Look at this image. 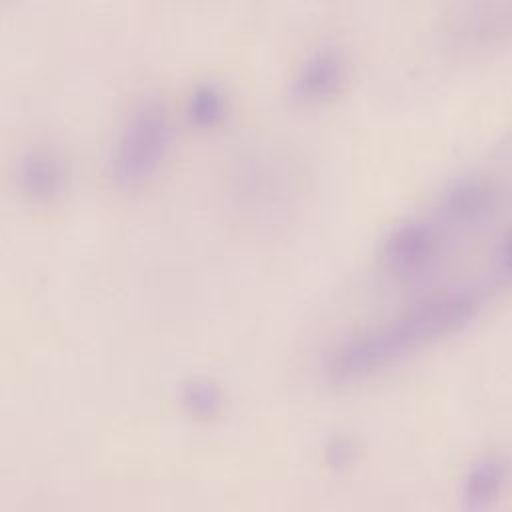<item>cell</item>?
Listing matches in <instances>:
<instances>
[{
    "label": "cell",
    "mask_w": 512,
    "mask_h": 512,
    "mask_svg": "<svg viewBox=\"0 0 512 512\" xmlns=\"http://www.w3.org/2000/svg\"><path fill=\"white\" fill-rule=\"evenodd\" d=\"M476 310L478 298L468 290H450L430 296L396 318L342 340L328 354L326 372L334 382L356 380L404 356L412 348L464 326Z\"/></svg>",
    "instance_id": "6da1fadb"
},
{
    "label": "cell",
    "mask_w": 512,
    "mask_h": 512,
    "mask_svg": "<svg viewBox=\"0 0 512 512\" xmlns=\"http://www.w3.org/2000/svg\"><path fill=\"white\" fill-rule=\"evenodd\" d=\"M170 140V120L160 100L140 102L126 120L112 158L110 174L118 184L132 186L146 178L164 158Z\"/></svg>",
    "instance_id": "7a4b0ae2"
},
{
    "label": "cell",
    "mask_w": 512,
    "mask_h": 512,
    "mask_svg": "<svg viewBox=\"0 0 512 512\" xmlns=\"http://www.w3.org/2000/svg\"><path fill=\"white\" fill-rule=\"evenodd\" d=\"M440 246V230L432 220L408 218L394 226L382 242V262L394 274H416L426 268Z\"/></svg>",
    "instance_id": "3957f363"
},
{
    "label": "cell",
    "mask_w": 512,
    "mask_h": 512,
    "mask_svg": "<svg viewBox=\"0 0 512 512\" xmlns=\"http://www.w3.org/2000/svg\"><path fill=\"white\" fill-rule=\"evenodd\" d=\"M510 478V462L500 454H484L474 460L464 476L462 512H490L500 500Z\"/></svg>",
    "instance_id": "277c9868"
},
{
    "label": "cell",
    "mask_w": 512,
    "mask_h": 512,
    "mask_svg": "<svg viewBox=\"0 0 512 512\" xmlns=\"http://www.w3.org/2000/svg\"><path fill=\"white\" fill-rule=\"evenodd\" d=\"M492 190L480 178H462L452 182L438 200V212L452 224L474 222L492 206Z\"/></svg>",
    "instance_id": "5b68a950"
},
{
    "label": "cell",
    "mask_w": 512,
    "mask_h": 512,
    "mask_svg": "<svg viewBox=\"0 0 512 512\" xmlns=\"http://www.w3.org/2000/svg\"><path fill=\"white\" fill-rule=\"evenodd\" d=\"M342 56L332 48H320L312 52L298 68L292 92L296 98L314 100L332 92L342 78Z\"/></svg>",
    "instance_id": "8992f818"
},
{
    "label": "cell",
    "mask_w": 512,
    "mask_h": 512,
    "mask_svg": "<svg viewBox=\"0 0 512 512\" xmlns=\"http://www.w3.org/2000/svg\"><path fill=\"white\" fill-rule=\"evenodd\" d=\"M18 186L34 196H54L64 184V168L58 156L48 150H32L18 162Z\"/></svg>",
    "instance_id": "52a82bcc"
},
{
    "label": "cell",
    "mask_w": 512,
    "mask_h": 512,
    "mask_svg": "<svg viewBox=\"0 0 512 512\" xmlns=\"http://www.w3.org/2000/svg\"><path fill=\"white\" fill-rule=\"evenodd\" d=\"M182 406L196 418H212L222 408V394L216 384L208 380H192L182 388Z\"/></svg>",
    "instance_id": "ba28073f"
},
{
    "label": "cell",
    "mask_w": 512,
    "mask_h": 512,
    "mask_svg": "<svg viewBox=\"0 0 512 512\" xmlns=\"http://www.w3.org/2000/svg\"><path fill=\"white\" fill-rule=\"evenodd\" d=\"M190 116L198 122H212L224 110V96L214 84H200L188 98Z\"/></svg>",
    "instance_id": "9c48e42d"
},
{
    "label": "cell",
    "mask_w": 512,
    "mask_h": 512,
    "mask_svg": "<svg viewBox=\"0 0 512 512\" xmlns=\"http://www.w3.org/2000/svg\"><path fill=\"white\" fill-rule=\"evenodd\" d=\"M356 458V444L348 436H334L324 448V460L330 468L342 470Z\"/></svg>",
    "instance_id": "30bf717a"
},
{
    "label": "cell",
    "mask_w": 512,
    "mask_h": 512,
    "mask_svg": "<svg viewBox=\"0 0 512 512\" xmlns=\"http://www.w3.org/2000/svg\"><path fill=\"white\" fill-rule=\"evenodd\" d=\"M502 256H504V262H506V266H510L512 268V234L506 238V242H504V250H502Z\"/></svg>",
    "instance_id": "8fae6325"
}]
</instances>
